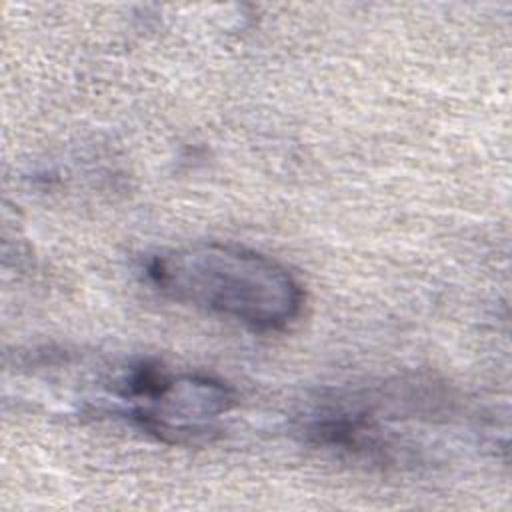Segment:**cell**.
Segmentation results:
<instances>
[{"mask_svg":"<svg viewBox=\"0 0 512 512\" xmlns=\"http://www.w3.org/2000/svg\"><path fill=\"white\" fill-rule=\"evenodd\" d=\"M148 282L166 298L254 332H280L304 308L302 282L254 248L202 240L162 250L146 262Z\"/></svg>","mask_w":512,"mask_h":512,"instance_id":"cell-1","label":"cell"},{"mask_svg":"<svg viewBox=\"0 0 512 512\" xmlns=\"http://www.w3.org/2000/svg\"><path fill=\"white\" fill-rule=\"evenodd\" d=\"M114 402L158 440L198 444L220 432L236 396L210 374L170 372L154 362H138L114 382Z\"/></svg>","mask_w":512,"mask_h":512,"instance_id":"cell-2","label":"cell"}]
</instances>
